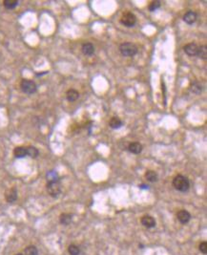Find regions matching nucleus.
Returning <instances> with one entry per match:
<instances>
[{
  "instance_id": "f257e3e1",
  "label": "nucleus",
  "mask_w": 207,
  "mask_h": 255,
  "mask_svg": "<svg viewBox=\"0 0 207 255\" xmlns=\"http://www.w3.org/2000/svg\"><path fill=\"white\" fill-rule=\"evenodd\" d=\"M173 186L180 192H186L190 187V182L186 177L182 176V175H178L173 180Z\"/></svg>"
},
{
  "instance_id": "f03ea898",
  "label": "nucleus",
  "mask_w": 207,
  "mask_h": 255,
  "mask_svg": "<svg viewBox=\"0 0 207 255\" xmlns=\"http://www.w3.org/2000/svg\"><path fill=\"white\" fill-rule=\"evenodd\" d=\"M119 51L124 57H134L138 53V47L134 43L124 42L119 47Z\"/></svg>"
},
{
  "instance_id": "7ed1b4c3",
  "label": "nucleus",
  "mask_w": 207,
  "mask_h": 255,
  "mask_svg": "<svg viewBox=\"0 0 207 255\" xmlns=\"http://www.w3.org/2000/svg\"><path fill=\"white\" fill-rule=\"evenodd\" d=\"M20 87H21V90L28 95H31V94L35 93L36 89H37L35 81H30V79H22L21 83H20Z\"/></svg>"
},
{
  "instance_id": "20e7f679",
  "label": "nucleus",
  "mask_w": 207,
  "mask_h": 255,
  "mask_svg": "<svg viewBox=\"0 0 207 255\" xmlns=\"http://www.w3.org/2000/svg\"><path fill=\"white\" fill-rule=\"evenodd\" d=\"M47 191L52 197H57L61 193V186L58 181L49 182L47 185Z\"/></svg>"
},
{
  "instance_id": "39448f33",
  "label": "nucleus",
  "mask_w": 207,
  "mask_h": 255,
  "mask_svg": "<svg viewBox=\"0 0 207 255\" xmlns=\"http://www.w3.org/2000/svg\"><path fill=\"white\" fill-rule=\"evenodd\" d=\"M120 22H121L122 25H124L126 27H133L137 22V17L134 13H127L121 17Z\"/></svg>"
},
{
  "instance_id": "423d86ee",
  "label": "nucleus",
  "mask_w": 207,
  "mask_h": 255,
  "mask_svg": "<svg viewBox=\"0 0 207 255\" xmlns=\"http://www.w3.org/2000/svg\"><path fill=\"white\" fill-rule=\"evenodd\" d=\"M5 199L8 203H13L17 199V191L15 188H10L6 191Z\"/></svg>"
},
{
  "instance_id": "0eeeda50",
  "label": "nucleus",
  "mask_w": 207,
  "mask_h": 255,
  "mask_svg": "<svg viewBox=\"0 0 207 255\" xmlns=\"http://www.w3.org/2000/svg\"><path fill=\"white\" fill-rule=\"evenodd\" d=\"M141 224L144 226L145 227L148 228H152L156 226V220L152 217L149 216V215H145L141 218Z\"/></svg>"
},
{
  "instance_id": "6e6552de",
  "label": "nucleus",
  "mask_w": 207,
  "mask_h": 255,
  "mask_svg": "<svg viewBox=\"0 0 207 255\" xmlns=\"http://www.w3.org/2000/svg\"><path fill=\"white\" fill-rule=\"evenodd\" d=\"M198 46L196 43H189L186 46H184V52L190 55V57H193V55H197L198 54Z\"/></svg>"
},
{
  "instance_id": "1a4fd4ad",
  "label": "nucleus",
  "mask_w": 207,
  "mask_h": 255,
  "mask_svg": "<svg viewBox=\"0 0 207 255\" xmlns=\"http://www.w3.org/2000/svg\"><path fill=\"white\" fill-rule=\"evenodd\" d=\"M197 13L193 11H189L187 12L184 15H183V20L184 22H186L187 24H189V25H192V24H194L197 20Z\"/></svg>"
},
{
  "instance_id": "9d476101",
  "label": "nucleus",
  "mask_w": 207,
  "mask_h": 255,
  "mask_svg": "<svg viewBox=\"0 0 207 255\" xmlns=\"http://www.w3.org/2000/svg\"><path fill=\"white\" fill-rule=\"evenodd\" d=\"M178 219L181 224H186L191 219V215L187 210H180L178 213Z\"/></svg>"
},
{
  "instance_id": "9b49d317",
  "label": "nucleus",
  "mask_w": 207,
  "mask_h": 255,
  "mask_svg": "<svg viewBox=\"0 0 207 255\" xmlns=\"http://www.w3.org/2000/svg\"><path fill=\"white\" fill-rule=\"evenodd\" d=\"M81 50H82V53L85 54V55H92L94 52V47L92 43L90 42H86L82 45L81 47Z\"/></svg>"
},
{
  "instance_id": "f8f14e48",
  "label": "nucleus",
  "mask_w": 207,
  "mask_h": 255,
  "mask_svg": "<svg viewBox=\"0 0 207 255\" xmlns=\"http://www.w3.org/2000/svg\"><path fill=\"white\" fill-rule=\"evenodd\" d=\"M128 150L133 154H139L142 151V145L139 142H132L128 146Z\"/></svg>"
},
{
  "instance_id": "ddd939ff",
  "label": "nucleus",
  "mask_w": 207,
  "mask_h": 255,
  "mask_svg": "<svg viewBox=\"0 0 207 255\" xmlns=\"http://www.w3.org/2000/svg\"><path fill=\"white\" fill-rule=\"evenodd\" d=\"M13 155L15 156V158H24L27 156V148L23 147V146H17L15 147L13 150Z\"/></svg>"
},
{
  "instance_id": "4468645a",
  "label": "nucleus",
  "mask_w": 207,
  "mask_h": 255,
  "mask_svg": "<svg viewBox=\"0 0 207 255\" xmlns=\"http://www.w3.org/2000/svg\"><path fill=\"white\" fill-rule=\"evenodd\" d=\"M122 122H121V119L119 118L118 117H113L112 118L110 119V122H109V125L111 128H113V129H118V128H120V127L122 126Z\"/></svg>"
},
{
  "instance_id": "2eb2a0df",
  "label": "nucleus",
  "mask_w": 207,
  "mask_h": 255,
  "mask_svg": "<svg viewBox=\"0 0 207 255\" xmlns=\"http://www.w3.org/2000/svg\"><path fill=\"white\" fill-rule=\"evenodd\" d=\"M78 97H79V93L76 90H75V89H70L66 93V98L71 102L76 100L78 99Z\"/></svg>"
},
{
  "instance_id": "dca6fc26",
  "label": "nucleus",
  "mask_w": 207,
  "mask_h": 255,
  "mask_svg": "<svg viewBox=\"0 0 207 255\" xmlns=\"http://www.w3.org/2000/svg\"><path fill=\"white\" fill-rule=\"evenodd\" d=\"M4 7L8 10H13L18 5V0H4Z\"/></svg>"
},
{
  "instance_id": "f3484780",
  "label": "nucleus",
  "mask_w": 207,
  "mask_h": 255,
  "mask_svg": "<svg viewBox=\"0 0 207 255\" xmlns=\"http://www.w3.org/2000/svg\"><path fill=\"white\" fill-rule=\"evenodd\" d=\"M59 221L62 225H69L70 223L72 222V215L71 214H68V213H64V214H61L60 215V218H59Z\"/></svg>"
},
{
  "instance_id": "a211bd4d",
  "label": "nucleus",
  "mask_w": 207,
  "mask_h": 255,
  "mask_svg": "<svg viewBox=\"0 0 207 255\" xmlns=\"http://www.w3.org/2000/svg\"><path fill=\"white\" fill-rule=\"evenodd\" d=\"M145 178L151 182H155L157 181V174L155 172V171H152V170H148L146 171L145 173Z\"/></svg>"
},
{
  "instance_id": "6ab92c4d",
  "label": "nucleus",
  "mask_w": 207,
  "mask_h": 255,
  "mask_svg": "<svg viewBox=\"0 0 207 255\" xmlns=\"http://www.w3.org/2000/svg\"><path fill=\"white\" fill-rule=\"evenodd\" d=\"M202 90H203L202 85L198 81H195L194 83H192V85H191V91L197 95L201 94L202 92Z\"/></svg>"
},
{
  "instance_id": "aec40b11",
  "label": "nucleus",
  "mask_w": 207,
  "mask_h": 255,
  "mask_svg": "<svg viewBox=\"0 0 207 255\" xmlns=\"http://www.w3.org/2000/svg\"><path fill=\"white\" fill-rule=\"evenodd\" d=\"M197 55H198V57H200L201 59H206L207 58V47L205 45H202L201 47H198Z\"/></svg>"
},
{
  "instance_id": "412c9836",
  "label": "nucleus",
  "mask_w": 207,
  "mask_h": 255,
  "mask_svg": "<svg viewBox=\"0 0 207 255\" xmlns=\"http://www.w3.org/2000/svg\"><path fill=\"white\" fill-rule=\"evenodd\" d=\"M24 255H38V250L35 246H29L24 250Z\"/></svg>"
},
{
  "instance_id": "4be33fe9",
  "label": "nucleus",
  "mask_w": 207,
  "mask_h": 255,
  "mask_svg": "<svg viewBox=\"0 0 207 255\" xmlns=\"http://www.w3.org/2000/svg\"><path fill=\"white\" fill-rule=\"evenodd\" d=\"M39 152H38V150L34 147V146H29L27 147V155L31 157V158H36L38 156Z\"/></svg>"
},
{
  "instance_id": "5701e85b",
  "label": "nucleus",
  "mask_w": 207,
  "mask_h": 255,
  "mask_svg": "<svg viewBox=\"0 0 207 255\" xmlns=\"http://www.w3.org/2000/svg\"><path fill=\"white\" fill-rule=\"evenodd\" d=\"M68 251L70 253V255H78L80 250H79V248L76 245H71L68 248Z\"/></svg>"
},
{
  "instance_id": "b1692460",
  "label": "nucleus",
  "mask_w": 207,
  "mask_h": 255,
  "mask_svg": "<svg viewBox=\"0 0 207 255\" xmlns=\"http://www.w3.org/2000/svg\"><path fill=\"white\" fill-rule=\"evenodd\" d=\"M47 178L49 182H54V181H58L57 180V173L54 171H50L47 174Z\"/></svg>"
},
{
  "instance_id": "393cba45",
  "label": "nucleus",
  "mask_w": 207,
  "mask_h": 255,
  "mask_svg": "<svg viewBox=\"0 0 207 255\" xmlns=\"http://www.w3.org/2000/svg\"><path fill=\"white\" fill-rule=\"evenodd\" d=\"M160 7H161V1H153L149 5V10L151 12H154L157 11Z\"/></svg>"
},
{
  "instance_id": "a878e982",
  "label": "nucleus",
  "mask_w": 207,
  "mask_h": 255,
  "mask_svg": "<svg viewBox=\"0 0 207 255\" xmlns=\"http://www.w3.org/2000/svg\"><path fill=\"white\" fill-rule=\"evenodd\" d=\"M200 250H201V252L207 254V243L206 242H201L200 244Z\"/></svg>"
},
{
  "instance_id": "bb28decb",
  "label": "nucleus",
  "mask_w": 207,
  "mask_h": 255,
  "mask_svg": "<svg viewBox=\"0 0 207 255\" xmlns=\"http://www.w3.org/2000/svg\"><path fill=\"white\" fill-rule=\"evenodd\" d=\"M15 255H24L23 253H17V254H15Z\"/></svg>"
}]
</instances>
